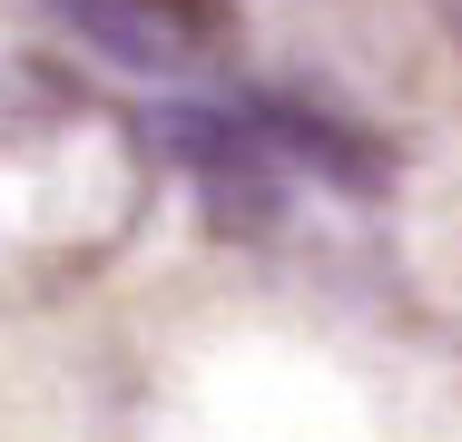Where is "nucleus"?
<instances>
[{"instance_id":"3","label":"nucleus","mask_w":462,"mask_h":442,"mask_svg":"<svg viewBox=\"0 0 462 442\" xmlns=\"http://www.w3.org/2000/svg\"><path fill=\"white\" fill-rule=\"evenodd\" d=\"M246 128L285 148V158H315L325 177H345V187H383V148L355 138V128H335V118H315V108H295V98H266V108H246Z\"/></svg>"},{"instance_id":"1","label":"nucleus","mask_w":462,"mask_h":442,"mask_svg":"<svg viewBox=\"0 0 462 442\" xmlns=\"http://www.w3.org/2000/svg\"><path fill=\"white\" fill-rule=\"evenodd\" d=\"M148 216V128L108 98L10 69L0 79V315L89 285Z\"/></svg>"},{"instance_id":"4","label":"nucleus","mask_w":462,"mask_h":442,"mask_svg":"<svg viewBox=\"0 0 462 442\" xmlns=\"http://www.w3.org/2000/svg\"><path fill=\"white\" fill-rule=\"evenodd\" d=\"M60 10H69V20H89L108 50H148V30H138V20L118 10V0H60Z\"/></svg>"},{"instance_id":"2","label":"nucleus","mask_w":462,"mask_h":442,"mask_svg":"<svg viewBox=\"0 0 462 442\" xmlns=\"http://www.w3.org/2000/svg\"><path fill=\"white\" fill-rule=\"evenodd\" d=\"M148 148H168V158L207 187V216H217V226H266V216H276V148H266L246 118H217V108H158Z\"/></svg>"},{"instance_id":"5","label":"nucleus","mask_w":462,"mask_h":442,"mask_svg":"<svg viewBox=\"0 0 462 442\" xmlns=\"http://www.w3.org/2000/svg\"><path fill=\"white\" fill-rule=\"evenodd\" d=\"M148 10H158L168 30H197V40H207V30H226V10H217V0H148Z\"/></svg>"}]
</instances>
